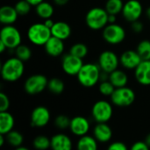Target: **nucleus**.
Listing matches in <instances>:
<instances>
[{
  "label": "nucleus",
  "mask_w": 150,
  "mask_h": 150,
  "mask_svg": "<svg viewBox=\"0 0 150 150\" xmlns=\"http://www.w3.org/2000/svg\"><path fill=\"white\" fill-rule=\"evenodd\" d=\"M25 72L24 62L18 57H11L7 59L1 67L2 78L9 83L19 80Z\"/></svg>",
  "instance_id": "f257e3e1"
},
{
  "label": "nucleus",
  "mask_w": 150,
  "mask_h": 150,
  "mask_svg": "<svg viewBox=\"0 0 150 150\" xmlns=\"http://www.w3.org/2000/svg\"><path fill=\"white\" fill-rule=\"evenodd\" d=\"M101 69L98 64L83 63L80 71L77 74V80L79 83L85 88H91L100 81Z\"/></svg>",
  "instance_id": "f03ea898"
},
{
  "label": "nucleus",
  "mask_w": 150,
  "mask_h": 150,
  "mask_svg": "<svg viewBox=\"0 0 150 150\" xmlns=\"http://www.w3.org/2000/svg\"><path fill=\"white\" fill-rule=\"evenodd\" d=\"M108 17L109 13L105 8L94 7L87 12L85 22L88 27L92 30H103L108 25Z\"/></svg>",
  "instance_id": "7ed1b4c3"
},
{
  "label": "nucleus",
  "mask_w": 150,
  "mask_h": 150,
  "mask_svg": "<svg viewBox=\"0 0 150 150\" xmlns=\"http://www.w3.org/2000/svg\"><path fill=\"white\" fill-rule=\"evenodd\" d=\"M51 36V29L48 28L44 22L34 23L27 29L28 40L31 43L36 46H44Z\"/></svg>",
  "instance_id": "20e7f679"
},
{
  "label": "nucleus",
  "mask_w": 150,
  "mask_h": 150,
  "mask_svg": "<svg viewBox=\"0 0 150 150\" xmlns=\"http://www.w3.org/2000/svg\"><path fill=\"white\" fill-rule=\"evenodd\" d=\"M21 33L17 27L12 25H5L0 31V41L9 49H15L21 44Z\"/></svg>",
  "instance_id": "39448f33"
},
{
  "label": "nucleus",
  "mask_w": 150,
  "mask_h": 150,
  "mask_svg": "<svg viewBox=\"0 0 150 150\" xmlns=\"http://www.w3.org/2000/svg\"><path fill=\"white\" fill-rule=\"evenodd\" d=\"M112 103L119 107L130 106L135 101V92L129 87L116 88L110 97Z\"/></svg>",
  "instance_id": "423d86ee"
},
{
  "label": "nucleus",
  "mask_w": 150,
  "mask_h": 150,
  "mask_svg": "<svg viewBox=\"0 0 150 150\" xmlns=\"http://www.w3.org/2000/svg\"><path fill=\"white\" fill-rule=\"evenodd\" d=\"M48 79L42 74L30 76L24 83V90L29 95H38L47 89Z\"/></svg>",
  "instance_id": "0eeeda50"
},
{
  "label": "nucleus",
  "mask_w": 150,
  "mask_h": 150,
  "mask_svg": "<svg viewBox=\"0 0 150 150\" xmlns=\"http://www.w3.org/2000/svg\"><path fill=\"white\" fill-rule=\"evenodd\" d=\"M113 113V109L108 101L98 100L91 108V115L97 123H106L108 122Z\"/></svg>",
  "instance_id": "6e6552de"
},
{
  "label": "nucleus",
  "mask_w": 150,
  "mask_h": 150,
  "mask_svg": "<svg viewBox=\"0 0 150 150\" xmlns=\"http://www.w3.org/2000/svg\"><path fill=\"white\" fill-rule=\"evenodd\" d=\"M126 30L116 23L108 24L102 32L103 39L111 45L121 43L126 39Z\"/></svg>",
  "instance_id": "1a4fd4ad"
},
{
  "label": "nucleus",
  "mask_w": 150,
  "mask_h": 150,
  "mask_svg": "<svg viewBox=\"0 0 150 150\" xmlns=\"http://www.w3.org/2000/svg\"><path fill=\"white\" fill-rule=\"evenodd\" d=\"M120 58L119 56L112 50H105L103 51L98 57V66L100 67L101 70L110 74L113 70L118 69L120 64Z\"/></svg>",
  "instance_id": "9d476101"
},
{
  "label": "nucleus",
  "mask_w": 150,
  "mask_h": 150,
  "mask_svg": "<svg viewBox=\"0 0 150 150\" xmlns=\"http://www.w3.org/2000/svg\"><path fill=\"white\" fill-rule=\"evenodd\" d=\"M122 16L128 22H134L140 19L143 13V6L139 0H128L124 3Z\"/></svg>",
  "instance_id": "9b49d317"
},
{
  "label": "nucleus",
  "mask_w": 150,
  "mask_h": 150,
  "mask_svg": "<svg viewBox=\"0 0 150 150\" xmlns=\"http://www.w3.org/2000/svg\"><path fill=\"white\" fill-rule=\"evenodd\" d=\"M83 65L82 58L75 56L71 54H65L62 60V68L63 71L69 76H77L81 68Z\"/></svg>",
  "instance_id": "f8f14e48"
},
{
  "label": "nucleus",
  "mask_w": 150,
  "mask_h": 150,
  "mask_svg": "<svg viewBox=\"0 0 150 150\" xmlns=\"http://www.w3.org/2000/svg\"><path fill=\"white\" fill-rule=\"evenodd\" d=\"M50 119L51 113L46 106H37L31 113V126L33 127H44L49 123Z\"/></svg>",
  "instance_id": "ddd939ff"
},
{
  "label": "nucleus",
  "mask_w": 150,
  "mask_h": 150,
  "mask_svg": "<svg viewBox=\"0 0 150 150\" xmlns=\"http://www.w3.org/2000/svg\"><path fill=\"white\" fill-rule=\"evenodd\" d=\"M142 61V59L136 50H126L120 56L121 66L127 69H135Z\"/></svg>",
  "instance_id": "4468645a"
},
{
  "label": "nucleus",
  "mask_w": 150,
  "mask_h": 150,
  "mask_svg": "<svg viewBox=\"0 0 150 150\" xmlns=\"http://www.w3.org/2000/svg\"><path fill=\"white\" fill-rule=\"evenodd\" d=\"M91 127L89 120L83 116H76L71 119L69 130L76 136H83L87 134Z\"/></svg>",
  "instance_id": "2eb2a0df"
},
{
  "label": "nucleus",
  "mask_w": 150,
  "mask_h": 150,
  "mask_svg": "<svg viewBox=\"0 0 150 150\" xmlns=\"http://www.w3.org/2000/svg\"><path fill=\"white\" fill-rule=\"evenodd\" d=\"M136 81L142 85H150V60H142L134 69Z\"/></svg>",
  "instance_id": "dca6fc26"
},
{
  "label": "nucleus",
  "mask_w": 150,
  "mask_h": 150,
  "mask_svg": "<svg viewBox=\"0 0 150 150\" xmlns=\"http://www.w3.org/2000/svg\"><path fill=\"white\" fill-rule=\"evenodd\" d=\"M46 53L52 56V57H57L63 54L64 52V40L56 38L54 36H51L50 39L46 42L44 45Z\"/></svg>",
  "instance_id": "f3484780"
},
{
  "label": "nucleus",
  "mask_w": 150,
  "mask_h": 150,
  "mask_svg": "<svg viewBox=\"0 0 150 150\" xmlns=\"http://www.w3.org/2000/svg\"><path fill=\"white\" fill-rule=\"evenodd\" d=\"M51 149L54 150H70L73 147L72 140L65 134L59 133L51 138Z\"/></svg>",
  "instance_id": "a211bd4d"
},
{
  "label": "nucleus",
  "mask_w": 150,
  "mask_h": 150,
  "mask_svg": "<svg viewBox=\"0 0 150 150\" xmlns=\"http://www.w3.org/2000/svg\"><path fill=\"white\" fill-rule=\"evenodd\" d=\"M93 136L98 142L105 143L111 141L112 130L107 123H98L93 129Z\"/></svg>",
  "instance_id": "6ab92c4d"
},
{
  "label": "nucleus",
  "mask_w": 150,
  "mask_h": 150,
  "mask_svg": "<svg viewBox=\"0 0 150 150\" xmlns=\"http://www.w3.org/2000/svg\"><path fill=\"white\" fill-rule=\"evenodd\" d=\"M72 30L70 25L64 21H57L54 22V25L51 28L52 36L59 38L62 40L69 39L71 35Z\"/></svg>",
  "instance_id": "aec40b11"
},
{
  "label": "nucleus",
  "mask_w": 150,
  "mask_h": 150,
  "mask_svg": "<svg viewBox=\"0 0 150 150\" xmlns=\"http://www.w3.org/2000/svg\"><path fill=\"white\" fill-rule=\"evenodd\" d=\"M18 16V13L13 6L4 5L0 8V22L4 25L14 24Z\"/></svg>",
  "instance_id": "412c9836"
},
{
  "label": "nucleus",
  "mask_w": 150,
  "mask_h": 150,
  "mask_svg": "<svg viewBox=\"0 0 150 150\" xmlns=\"http://www.w3.org/2000/svg\"><path fill=\"white\" fill-rule=\"evenodd\" d=\"M15 120L11 113L8 111L0 112V134H6L13 130Z\"/></svg>",
  "instance_id": "4be33fe9"
},
{
  "label": "nucleus",
  "mask_w": 150,
  "mask_h": 150,
  "mask_svg": "<svg viewBox=\"0 0 150 150\" xmlns=\"http://www.w3.org/2000/svg\"><path fill=\"white\" fill-rule=\"evenodd\" d=\"M109 81L114 85L115 88L127 86L128 83V76L127 73L121 69H115L109 74Z\"/></svg>",
  "instance_id": "5701e85b"
},
{
  "label": "nucleus",
  "mask_w": 150,
  "mask_h": 150,
  "mask_svg": "<svg viewBox=\"0 0 150 150\" xmlns=\"http://www.w3.org/2000/svg\"><path fill=\"white\" fill-rule=\"evenodd\" d=\"M98 147L97 139L88 134L81 136L76 144V148L79 150H96Z\"/></svg>",
  "instance_id": "b1692460"
},
{
  "label": "nucleus",
  "mask_w": 150,
  "mask_h": 150,
  "mask_svg": "<svg viewBox=\"0 0 150 150\" xmlns=\"http://www.w3.org/2000/svg\"><path fill=\"white\" fill-rule=\"evenodd\" d=\"M54 11L53 5L46 1H43L35 6V11L37 15L42 19L50 18L54 14Z\"/></svg>",
  "instance_id": "393cba45"
},
{
  "label": "nucleus",
  "mask_w": 150,
  "mask_h": 150,
  "mask_svg": "<svg viewBox=\"0 0 150 150\" xmlns=\"http://www.w3.org/2000/svg\"><path fill=\"white\" fill-rule=\"evenodd\" d=\"M47 89L51 93L54 95H60L63 92L65 89V83L61 78L53 77L48 80Z\"/></svg>",
  "instance_id": "a878e982"
},
{
  "label": "nucleus",
  "mask_w": 150,
  "mask_h": 150,
  "mask_svg": "<svg viewBox=\"0 0 150 150\" xmlns=\"http://www.w3.org/2000/svg\"><path fill=\"white\" fill-rule=\"evenodd\" d=\"M5 137H6V142H8V144L15 149L23 145L24 137L22 134H20L19 132L16 130H11V132L6 134Z\"/></svg>",
  "instance_id": "bb28decb"
},
{
  "label": "nucleus",
  "mask_w": 150,
  "mask_h": 150,
  "mask_svg": "<svg viewBox=\"0 0 150 150\" xmlns=\"http://www.w3.org/2000/svg\"><path fill=\"white\" fill-rule=\"evenodd\" d=\"M124 2L122 0H107L105 9L109 14L118 15L122 12Z\"/></svg>",
  "instance_id": "cd10ccee"
},
{
  "label": "nucleus",
  "mask_w": 150,
  "mask_h": 150,
  "mask_svg": "<svg viewBox=\"0 0 150 150\" xmlns=\"http://www.w3.org/2000/svg\"><path fill=\"white\" fill-rule=\"evenodd\" d=\"M15 56L23 61L24 62H27L32 57V50L28 46L20 44L15 48Z\"/></svg>",
  "instance_id": "c85d7f7f"
},
{
  "label": "nucleus",
  "mask_w": 150,
  "mask_h": 150,
  "mask_svg": "<svg viewBox=\"0 0 150 150\" xmlns=\"http://www.w3.org/2000/svg\"><path fill=\"white\" fill-rule=\"evenodd\" d=\"M88 52H89V49L87 46L82 42L75 43L74 45H72V47L69 48V54L75 56H77L79 58H82V59H83L88 54Z\"/></svg>",
  "instance_id": "c756f323"
},
{
  "label": "nucleus",
  "mask_w": 150,
  "mask_h": 150,
  "mask_svg": "<svg viewBox=\"0 0 150 150\" xmlns=\"http://www.w3.org/2000/svg\"><path fill=\"white\" fill-rule=\"evenodd\" d=\"M33 146L38 150H47L51 148V140L46 135H38L33 139Z\"/></svg>",
  "instance_id": "7c9ffc66"
},
{
  "label": "nucleus",
  "mask_w": 150,
  "mask_h": 150,
  "mask_svg": "<svg viewBox=\"0 0 150 150\" xmlns=\"http://www.w3.org/2000/svg\"><path fill=\"white\" fill-rule=\"evenodd\" d=\"M136 51L142 60H150V40H143L139 42Z\"/></svg>",
  "instance_id": "2f4dec72"
},
{
  "label": "nucleus",
  "mask_w": 150,
  "mask_h": 150,
  "mask_svg": "<svg viewBox=\"0 0 150 150\" xmlns=\"http://www.w3.org/2000/svg\"><path fill=\"white\" fill-rule=\"evenodd\" d=\"M70 120H71L68 116H66L64 114H60L54 119V124L55 127H57L59 130H66V129L69 128Z\"/></svg>",
  "instance_id": "473e14b6"
},
{
  "label": "nucleus",
  "mask_w": 150,
  "mask_h": 150,
  "mask_svg": "<svg viewBox=\"0 0 150 150\" xmlns=\"http://www.w3.org/2000/svg\"><path fill=\"white\" fill-rule=\"evenodd\" d=\"M115 89L116 88L114 87V85L109 80L101 81V83L98 86L99 92L103 96H105V97H111Z\"/></svg>",
  "instance_id": "72a5a7b5"
},
{
  "label": "nucleus",
  "mask_w": 150,
  "mask_h": 150,
  "mask_svg": "<svg viewBox=\"0 0 150 150\" xmlns=\"http://www.w3.org/2000/svg\"><path fill=\"white\" fill-rule=\"evenodd\" d=\"M14 7L19 16H25L30 12L32 5L26 0H19L16 3Z\"/></svg>",
  "instance_id": "f704fd0d"
},
{
  "label": "nucleus",
  "mask_w": 150,
  "mask_h": 150,
  "mask_svg": "<svg viewBox=\"0 0 150 150\" xmlns=\"http://www.w3.org/2000/svg\"><path fill=\"white\" fill-rule=\"evenodd\" d=\"M9 107H10V99L8 96L4 92H0V112L8 111Z\"/></svg>",
  "instance_id": "c9c22d12"
},
{
  "label": "nucleus",
  "mask_w": 150,
  "mask_h": 150,
  "mask_svg": "<svg viewBox=\"0 0 150 150\" xmlns=\"http://www.w3.org/2000/svg\"><path fill=\"white\" fill-rule=\"evenodd\" d=\"M131 29L135 33H141L144 29V25L142 21L138 19L134 22H131Z\"/></svg>",
  "instance_id": "e433bc0d"
},
{
  "label": "nucleus",
  "mask_w": 150,
  "mask_h": 150,
  "mask_svg": "<svg viewBox=\"0 0 150 150\" xmlns=\"http://www.w3.org/2000/svg\"><path fill=\"white\" fill-rule=\"evenodd\" d=\"M109 150H127V147L124 142H114L111 143L108 147Z\"/></svg>",
  "instance_id": "4c0bfd02"
},
{
  "label": "nucleus",
  "mask_w": 150,
  "mask_h": 150,
  "mask_svg": "<svg viewBox=\"0 0 150 150\" xmlns=\"http://www.w3.org/2000/svg\"><path fill=\"white\" fill-rule=\"evenodd\" d=\"M149 149V147L148 146V144L144 142H134L132 147H131V150H148Z\"/></svg>",
  "instance_id": "58836bf2"
},
{
  "label": "nucleus",
  "mask_w": 150,
  "mask_h": 150,
  "mask_svg": "<svg viewBox=\"0 0 150 150\" xmlns=\"http://www.w3.org/2000/svg\"><path fill=\"white\" fill-rule=\"evenodd\" d=\"M44 24L48 27V28H52V26L54 25V22L53 21V19H51V18H47V19H44Z\"/></svg>",
  "instance_id": "ea45409f"
},
{
  "label": "nucleus",
  "mask_w": 150,
  "mask_h": 150,
  "mask_svg": "<svg viewBox=\"0 0 150 150\" xmlns=\"http://www.w3.org/2000/svg\"><path fill=\"white\" fill-rule=\"evenodd\" d=\"M69 2V0H54V3L59 6H63V5L67 4Z\"/></svg>",
  "instance_id": "a19ab883"
},
{
  "label": "nucleus",
  "mask_w": 150,
  "mask_h": 150,
  "mask_svg": "<svg viewBox=\"0 0 150 150\" xmlns=\"http://www.w3.org/2000/svg\"><path fill=\"white\" fill-rule=\"evenodd\" d=\"M117 15H113V14H109L108 17V24H112V23H116L117 20Z\"/></svg>",
  "instance_id": "79ce46f5"
},
{
  "label": "nucleus",
  "mask_w": 150,
  "mask_h": 150,
  "mask_svg": "<svg viewBox=\"0 0 150 150\" xmlns=\"http://www.w3.org/2000/svg\"><path fill=\"white\" fill-rule=\"evenodd\" d=\"M32 6H36V5H38L40 3H41V2H43L44 0H26Z\"/></svg>",
  "instance_id": "37998d69"
},
{
  "label": "nucleus",
  "mask_w": 150,
  "mask_h": 150,
  "mask_svg": "<svg viewBox=\"0 0 150 150\" xmlns=\"http://www.w3.org/2000/svg\"><path fill=\"white\" fill-rule=\"evenodd\" d=\"M5 49H7V47L2 41H0V53H4Z\"/></svg>",
  "instance_id": "c03bdc74"
},
{
  "label": "nucleus",
  "mask_w": 150,
  "mask_h": 150,
  "mask_svg": "<svg viewBox=\"0 0 150 150\" xmlns=\"http://www.w3.org/2000/svg\"><path fill=\"white\" fill-rule=\"evenodd\" d=\"M145 142L148 144V146L150 148V133L149 134H147V136L145 138Z\"/></svg>",
  "instance_id": "a18cd8bd"
},
{
  "label": "nucleus",
  "mask_w": 150,
  "mask_h": 150,
  "mask_svg": "<svg viewBox=\"0 0 150 150\" xmlns=\"http://www.w3.org/2000/svg\"><path fill=\"white\" fill-rule=\"evenodd\" d=\"M145 14H146L147 18L150 20V6H149V7L145 10Z\"/></svg>",
  "instance_id": "49530a36"
}]
</instances>
